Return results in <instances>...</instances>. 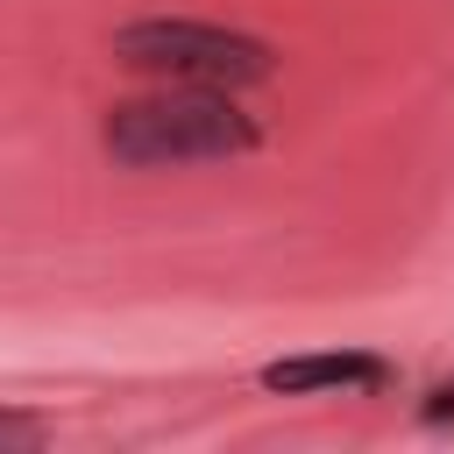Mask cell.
I'll return each mask as SVG.
<instances>
[{
  "label": "cell",
  "mask_w": 454,
  "mask_h": 454,
  "mask_svg": "<svg viewBox=\"0 0 454 454\" xmlns=\"http://www.w3.org/2000/svg\"><path fill=\"white\" fill-rule=\"evenodd\" d=\"M447 411H454V383H440V390H433V404H426V419H433V426H440V419H447Z\"/></svg>",
  "instance_id": "5b68a950"
},
{
  "label": "cell",
  "mask_w": 454,
  "mask_h": 454,
  "mask_svg": "<svg viewBox=\"0 0 454 454\" xmlns=\"http://www.w3.org/2000/svg\"><path fill=\"white\" fill-rule=\"evenodd\" d=\"M114 57L135 64V71H156V78H177V85H262L277 71L270 43L241 35V28H213V21H177V14H149V21H128L114 28Z\"/></svg>",
  "instance_id": "7a4b0ae2"
},
{
  "label": "cell",
  "mask_w": 454,
  "mask_h": 454,
  "mask_svg": "<svg viewBox=\"0 0 454 454\" xmlns=\"http://www.w3.org/2000/svg\"><path fill=\"white\" fill-rule=\"evenodd\" d=\"M383 383H390V362L383 355H362V348L291 355V362H270L262 369V390H277V397H305V390H383Z\"/></svg>",
  "instance_id": "3957f363"
},
{
  "label": "cell",
  "mask_w": 454,
  "mask_h": 454,
  "mask_svg": "<svg viewBox=\"0 0 454 454\" xmlns=\"http://www.w3.org/2000/svg\"><path fill=\"white\" fill-rule=\"evenodd\" d=\"M262 135L255 121L220 92V85H177L149 99H121L106 114V156L128 170H163V163H227L248 156Z\"/></svg>",
  "instance_id": "6da1fadb"
},
{
  "label": "cell",
  "mask_w": 454,
  "mask_h": 454,
  "mask_svg": "<svg viewBox=\"0 0 454 454\" xmlns=\"http://www.w3.org/2000/svg\"><path fill=\"white\" fill-rule=\"evenodd\" d=\"M0 447H43V419H28V411H0Z\"/></svg>",
  "instance_id": "277c9868"
}]
</instances>
